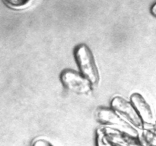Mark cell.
Here are the masks:
<instances>
[{"instance_id":"obj_7","label":"cell","mask_w":156,"mask_h":146,"mask_svg":"<svg viewBox=\"0 0 156 146\" xmlns=\"http://www.w3.org/2000/svg\"><path fill=\"white\" fill-rule=\"evenodd\" d=\"M151 12H152V14L154 15V16L156 17V2L152 6V9H151Z\"/></svg>"},{"instance_id":"obj_4","label":"cell","mask_w":156,"mask_h":146,"mask_svg":"<svg viewBox=\"0 0 156 146\" xmlns=\"http://www.w3.org/2000/svg\"><path fill=\"white\" fill-rule=\"evenodd\" d=\"M131 103L140 115L143 122L152 123L153 120V113L152 109L146 99L139 93H133L130 97Z\"/></svg>"},{"instance_id":"obj_2","label":"cell","mask_w":156,"mask_h":146,"mask_svg":"<svg viewBox=\"0 0 156 146\" xmlns=\"http://www.w3.org/2000/svg\"><path fill=\"white\" fill-rule=\"evenodd\" d=\"M60 80L66 89L78 94H87L91 91V85L89 80L82 73L72 69H66L61 73Z\"/></svg>"},{"instance_id":"obj_6","label":"cell","mask_w":156,"mask_h":146,"mask_svg":"<svg viewBox=\"0 0 156 146\" xmlns=\"http://www.w3.org/2000/svg\"><path fill=\"white\" fill-rule=\"evenodd\" d=\"M32 146H54L50 141L48 140L44 139V138H40L37 139L34 141Z\"/></svg>"},{"instance_id":"obj_5","label":"cell","mask_w":156,"mask_h":146,"mask_svg":"<svg viewBox=\"0 0 156 146\" xmlns=\"http://www.w3.org/2000/svg\"><path fill=\"white\" fill-rule=\"evenodd\" d=\"M30 0H4L5 2L11 7L19 8L24 6L29 2Z\"/></svg>"},{"instance_id":"obj_3","label":"cell","mask_w":156,"mask_h":146,"mask_svg":"<svg viewBox=\"0 0 156 146\" xmlns=\"http://www.w3.org/2000/svg\"><path fill=\"white\" fill-rule=\"evenodd\" d=\"M111 107L115 112L129 120L136 126L141 127L143 120L136 112L132 103L121 97H115L111 100Z\"/></svg>"},{"instance_id":"obj_1","label":"cell","mask_w":156,"mask_h":146,"mask_svg":"<svg viewBox=\"0 0 156 146\" xmlns=\"http://www.w3.org/2000/svg\"><path fill=\"white\" fill-rule=\"evenodd\" d=\"M74 54L81 73L92 85H97L99 81L98 69L91 49L85 43L79 44L75 49Z\"/></svg>"},{"instance_id":"obj_8","label":"cell","mask_w":156,"mask_h":146,"mask_svg":"<svg viewBox=\"0 0 156 146\" xmlns=\"http://www.w3.org/2000/svg\"><path fill=\"white\" fill-rule=\"evenodd\" d=\"M155 127L156 128V123H155Z\"/></svg>"}]
</instances>
